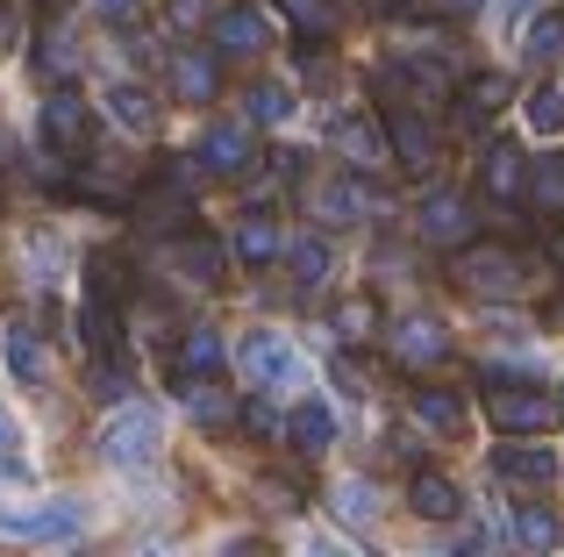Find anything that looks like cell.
<instances>
[{"mask_svg": "<svg viewBox=\"0 0 564 557\" xmlns=\"http://www.w3.org/2000/svg\"><path fill=\"white\" fill-rule=\"evenodd\" d=\"M451 278L471 301H514V293H529V258L514 243H457Z\"/></svg>", "mask_w": 564, "mask_h": 557, "instance_id": "cell-1", "label": "cell"}, {"mask_svg": "<svg viewBox=\"0 0 564 557\" xmlns=\"http://www.w3.org/2000/svg\"><path fill=\"white\" fill-rule=\"evenodd\" d=\"M486 415H494V429H508V436H543L557 422V401H551V393H536L529 379L486 372Z\"/></svg>", "mask_w": 564, "mask_h": 557, "instance_id": "cell-2", "label": "cell"}, {"mask_svg": "<svg viewBox=\"0 0 564 557\" xmlns=\"http://www.w3.org/2000/svg\"><path fill=\"white\" fill-rule=\"evenodd\" d=\"M236 364H243V379H250L258 393H293V386H307V364H301V350L286 343V329H250L243 350H236Z\"/></svg>", "mask_w": 564, "mask_h": 557, "instance_id": "cell-3", "label": "cell"}, {"mask_svg": "<svg viewBox=\"0 0 564 557\" xmlns=\"http://www.w3.org/2000/svg\"><path fill=\"white\" fill-rule=\"evenodd\" d=\"M158 450H165V415H158V407H122V415L100 429V458H108L115 472H143V465H158Z\"/></svg>", "mask_w": 564, "mask_h": 557, "instance_id": "cell-4", "label": "cell"}, {"mask_svg": "<svg viewBox=\"0 0 564 557\" xmlns=\"http://www.w3.org/2000/svg\"><path fill=\"white\" fill-rule=\"evenodd\" d=\"M200 172H215V179H243L250 165H258V143H250V122H207L200 136Z\"/></svg>", "mask_w": 564, "mask_h": 557, "instance_id": "cell-5", "label": "cell"}, {"mask_svg": "<svg viewBox=\"0 0 564 557\" xmlns=\"http://www.w3.org/2000/svg\"><path fill=\"white\" fill-rule=\"evenodd\" d=\"M79 529H86V507H79V501L0 507V536H43V544H57V536H79Z\"/></svg>", "mask_w": 564, "mask_h": 557, "instance_id": "cell-6", "label": "cell"}, {"mask_svg": "<svg viewBox=\"0 0 564 557\" xmlns=\"http://www.w3.org/2000/svg\"><path fill=\"white\" fill-rule=\"evenodd\" d=\"M264 43H272V22H264L250 0H236V8L215 14V57H221V65H229V57L243 65V57H258Z\"/></svg>", "mask_w": 564, "mask_h": 557, "instance_id": "cell-7", "label": "cell"}, {"mask_svg": "<svg viewBox=\"0 0 564 557\" xmlns=\"http://www.w3.org/2000/svg\"><path fill=\"white\" fill-rule=\"evenodd\" d=\"M414 229H422V243H443V251H457V243H471L479 215H471L465 194H429L422 215H414Z\"/></svg>", "mask_w": 564, "mask_h": 557, "instance_id": "cell-8", "label": "cell"}, {"mask_svg": "<svg viewBox=\"0 0 564 557\" xmlns=\"http://www.w3.org/2000/svg\"><path fill=\"white\" fill-rule=\"evenodd\" d=\"M386 151L400 157V165H414V172H429L436 165V129L422 122V108H386Z\"/></svg>", "mask_w": 564, "mask_h": 557, "instance_id": "cell-9", "label": "cell"}, {"mask_svg": "<svg viewBox=\"0 0 564 557\" xmlns=\"http://www.w3.org/2000/svg\"><path fill=\"white\" fill-rule=\"evenodd\" d=\"M393 358L408 364V372H422V364H443L451 358V329H443L436 315H408L393 329Z\"/></svg>", "mask_w": 564, "mask_h": 557, "instance_id": "cell-10", "label": "cell"}, {"mask_svg": "<svg viewBox=\"0 0 564 557\" xmlns=\"http://www.w3.org/2000/svg\"><path fill=\"white\" fill-rule=\"evenodd\" d=\"M494 472L508 479V487L543 493V487H557V450L551 444H508V450H494Z\"/></svg>", "mask_w": 564, "mask_h": 557, "instance_id": "cell-11", "label": "cell"}, {"mask_svg": "<svg viewBox=\"0 0 564 557\" xmlns=\"http://www.w3.org/2000/svg\"><path fill=\"white\" fill-rule=\"evenodd\" d=\"M165 265L186 278V286H221V265H229V251H221L215 237H180L165 251Z\"/></svg>", "mask_w": 564, "mask_h": 557, "instance_id": "cell-12", "label": "cell"}, {"mask_svg": "<svg viewBox=\"0 0 564 557\" xmlns=\"http://www.w3.org/2000/svg\"><path fill=\"white\" fill-rule=\"evenodd\" d=\"M43 143H51V151H79L86 143V100L72 94V86H57V94L43 100Z\"/></svg>", "mask_w": 564, "mask_h": 557, "instance_id": "cell-13", "label": "cell"}, {"mask_svg": "<svg viewBox=\"0 0 564 557\" xmlns=\"http://www.w3.org/2000/svg\"><path fill=\"white\" fill-rule=\"evenodd\" d=\"M0 350H8V372L22 379V386H43V379H51V350H43V336L29 329V321H8V329H0Z\"/></svg>", "mask_w": 564, "mask_h": 557, "instance_id": "cell-14", "label": "cell"}, {"mask_svg": "<svg viewBox=\"0 0 564 557\" xmlns=\"http://www.w3.org/2000/svg\"><path fill=\"white\" fill-rule=\"evenodd\" d=\"M522 200L536 208V222H564V157L557 151L522 172Z\"/></svg>", "mask_w": 564, "mask_h": 557, "instance_id": "cell-15", "label": "cell"}, {"mask_svg": "<svg viewBox=\"0 0 564 557\" xmlns=\"http://www.w3.org/2000/svg\"><path fill=\"white\" fill-rule=\"evenodd\" d=\"M522 172H529L522 143H514V136H500L494 151L479 157V186H486V200H514V194H522Z\"/></svg>", "mask_w": 564, "mask_h": 557, "instance_id": "cell-16", "label": "cell"}, {"mask_svg": "<svg viewBox=\"0 0 564 557\" xmlns=\"http://www.w3.org/2000/svg\"><path fill=\"white\" fill-rule=\"evenodd\" d=\"M336 151H344V165H350V172H379L386 157H393V151H386V129H379V122H365V114L336 122Z\"/></svg>", "mask_w": 564, "mask_h": 557, "instance_id": "cell-17", "label": "cell"}, {"mask_svg": "<svg viewBox=\"0 0 564 557\" xmlns=\"http://www.w3.org/2000/svg\"><path fill=\"white\" fill-rule=\"evenodd\" d=\"M408 507L422 522H457V515H465V493H457L443 472H414L408 479Z\"/></svg>", "mask_w": 564, "mask_h": 557, "instance_id": "cell-18", "label": "cell"}, {"mask_svg": "<svg viewBox=\"0 0 564 557\" xmlns=\"http://www.w3.org/2000/svg\"><path fill=\"white\" fill-rule=\"evenodd\" d=\"M172 364H180V372H221V364H229V343H221L215 321H186V329H180V350H172Z\"/></svg>", "mask_w": 564, "mask_h": 557, "instance_id": "cell-19", "label": "cell"}, {"mask_svg": "<svg viewBox=\"0 0 564 557\" xmlns=\"http://www.w3.org/2000/svg\"><path fill=\"white\" fill-rule=\"evenodd\" d=\"M279 251H286V243H279L272 208H243V222H236V258H243V265L258 272V265H272Z\"/></svg>", "mask_w": 564, "mask_h": 557, "instance_id": "cell-20", "label": "cell"}, {"mask_svg": "<svg viewBox=\"0 0 564 557\" xmlns=\"http://www.w3.org/2000/svg\"><path fill=\"white\" fill-rule=\"evenodd\" d=\"M279 429L293 436V450H301V458H322V450L336 444V415H329L322 401H301V407H293L286 422H279Z\"/></svg>", "mask_w": 564, "mask_h": 557, "instance_id": "cell-21", "label": "cell"}, {"mask_svg": "<svg viewBox=\"0 0 564 557\" xmlns=\"http://www.w3.org/2000/svg\"><path fill=\"white\" fill-rule=\"evenodd\" d=\"M408 415L422 422V429H436V436H457V429H465V401H457L451 386H414L408 393Z\"/></svg>", "mask_w": 564, "mask_h": 557, "instance_id": "cell-22", "label": "cell"}, {"mask_svg": "<svg viewBox=\"0 0 564 557\" xmlns=\"http://www.w3.org/2000/svg\"><path fill=\"white\" fill-rule=\"evenodd\" d=\"M307 200H315V215H322L329 229H336V222H365V215H372V194H365L358 179H329V186H315Z\"/></svg>", "mask_w": 564, "mask_h": 557, "instance_id": "cell-23", "label": "cell"}, {"mask_svg": "<svg viewBox=\"0 0 564 557\" xmlns=\"http://www.w3.org/2000/svg\"><path fill=\"white\" fill-rule=\"evenodd\" d=\"M215 51H180L172 57V94L180 100H215Z\"/></svg>", "mask_w": 564, "mask_h": 557, "instance_id": "cell-24", "label": "cell"}, {"mask_svg": "<svg viewBox=\"0 0 564 557\" xmlns=\"http://www.w3.org/2000/svg\"><path fill=\"white\" fill-rule=\"evenodd\" d=\"M500 100H508V79H500V72H479V79H465V129H479V122H494L500 114Z\"/></svg>", "mask_w": 564, "mask_h": 557, "instance_id": "cell-25", "label": "cell"}, {"mask_svg": "<svg viewBox=\"0 0 564 557\" xmlns=\"http://www.w3.org/2000/svg\"><path fill=\"white\" fill-rule=\"evenodd\" d=\"M329 507L350 522V529H372V522H379V487H372V479H344Z\"/></svg>", "mask_w": 564, "mask_h": 557, "instance_id": "cell-26", "label": "cell"}, {"mask_svg": "<svg viewBox=\"0 0 564 557\" xmlns=\"http://www.w3.org/2000/svg\"><path fill=\"white\" fill-rule=\"evenodd\" d=\"M286 114H293V86L286 79H258V86H250L243 122H264V129H272V122H286Z\"/></svg>", "mask_w": 564, "mask_h": 557, "instance_id": "cell-27", "label": "cell"}, {"mask_svg": "<svg viewBox=\"0 0 564 557\" xmlns=\"http://www.w3.org/2000/svg\"><path fill=\"white\" fill-rule=\"evenodd\" d=\"M286 265H293V286L315 293L322 278H329V243H322V237H301V243L286 251Z\"/></svg>", "mask_w": 564, "mask_h": 557, "instance_id": "cell-28", "label": "cell"}, {"mask_svg": "<svg viewBox=\"0 0 564 557\" xmlns=\"http://www.w3.org/2000/svg\"><path fill=\"white\" fill-rule=\"evenodd\" d=\"M108 114H115V122H122V129H137V136H143V129H151L158 122V108H151V94H143V86H115V94H108Z\"/></svg>", "mask_w": 564, "mask_h": 557, "instance_id": "cell-29", "label": "cell"}, {"mask_svg": "<svg viewBox=\"0 0 564 557\" xmlns=\"http://www.w3.org/2000/svg\"><path fill=\"white\" fill-rule=\"evenodd\" d=\"M522 57H529V65H557V57H564V14H543V22L529 29Z\"/></svg>", "mask_w": 564, "mask_h": 557, "instance_id": "cell-30", "label": "cell"}, {"mask_svg": "<svg viewBox=\"0 0 564 557\" xmlns=\"http://www.w3.org/2000/svg\"><path fill=\"white\" fill-rule=\"evenodd\" d=\"M514 536H522L529 550H551L564 529H557V515H551V507H514Z\"/></svg>", "mask_w": 564, "mask_h": 557, "instance_id": "cell-31", "label": "cell"}, {"mask_svg": "<svg viewBox=\"0 0 564 557\" xmlns=\"http://www.w3.org/2000/svg\"><path fill=\"white\" fill-rule=\"evenodd\" d=\"M529 129H536V136H564V94L557 86H536V94H529Z\"/></svg>", "mask_w": 564, "mask_h": 557, "instance_id": "cell-32", "label": "cell"}, {"mask_svg": "<svg viewBox=\"0 0 564 557\" xmlns=\"http://www.w3.org/2000/svg\"><path fill=\"white\" fill-rule=\"evenodd\" d=\"M36 65H43V72H72V65H79V51H72V29H43Z\"/></svg>", "mask_w": 564, "mask_h": 557, "instance_id": "cell-33", "label": "cell"}, {"mask_svg": "<svg viewBox=\"0 0 564 557\" xmlns=\"http://www.w3.org/2000/svg\"><path fill=\"white\" fill-rule=\"evenodd\" d=\"M279 8H286L293 22L307 29V36H329V22H336V8H329V0H279Z\"/></svg>", "mask_w": 564, "mask_h": 557, "instance_id": "cell-34", "label": "cell"}, {"mask_svg": "<svg viewBox=\"0 0 564 557\" xmlns=\"http://www.w3.org/2000/svg\"><path fill=\"white\" fill-rule=\"evenodd\" d=\"M372 301H344L336 307V336H344V343H358V336H372Z\"/></svg>", "mask_w": 564, "mask_h": 557, "instance_id": "cell-35", "label": "cell"}, {"mask_svg": "<svg viewBox=\"0 0 564 557\" xmlns=\"http://www.w3.org/2000/svg\"><path fill=\"white\" fill-rule=\"evenodd\" d=\"M94 393H100V401H122V393H129V364H108V358H100L94 364Z\"/></svg>", "mask_w": 564, "mask_h": 557, "instance_id": "cell-36", "label": "cell"}, {"mask_svg": "<svg viewBox=\"0 0 564 557\" xmlns=\"http://www.w3.org/2000/svg\"><path fill=\"white\" fill-rule=\"evenodd\" d=\"M336 386H344L350 401H365V393H372V372H365L358 358H336Z\"/></svg>", "mask_w": 564, "mask_h": 557, "instance_id": "cell-37", "label": "cell"}, {"mask_svg": "<svg viewBox=\"0 0 564 557\" xmlns=\"http://www.w3.org/2000/svg\"><path fill=\"white\" fill-rule=\"evenodd\" d=\"M14 43H22V14H14V8H8V0H0V57H8V51H14Z\"/></svg>", "mask_w": 564, "mask_h": 557, "instance_id": "cell-38", "label": "cell"}, {"mask_svg": "<svg viewBox=\"0 0 564 557\" xmlns=\"http://www.w3.org/2000/svg\"><path fill=\"white\" fill-rule=\"evenodd\" d=\"M243 422H250V429H258V436H279V415H272V407H264V401H250V407H243Z\"/></svg>", "mask_w": 564, "mask_h": 557, "instance_id": "cell-39", "label": "cell"}, {"mask_svg": "<svg viewBox=\"0 0 564 557\" xmlns=\"http://www.w3.org/2000/svg\"><path fill=\"white\" fill-rule=\"evenodd\" d=\"M22 479H29V465H22V458H14V450H8V444H0V487H22Z\"/></svg>", "mask_w": 564, "mask_h": 557, "instance_id": "cell-40", "label": "cell"}, {"mask_svg": "<svg viewBox=\"0 0 564 557\" xmlns=\"http://www.w3.org/2000/svg\"><path fill=\"white\" fill-rule=\"evenodd\" d=\"M94 8H100V14H108V22H129V14H137V8H143V0H94Z\"/></svg>", "mask_w": 564, "mask_h": 557, "instance_id": "cell-41", "label": "cell"}, {"mask_svg": "<svg viewBox=\"0 0 564 557\" xmlns=\"http://www.w3.org/2000/svg\"><path fill=\"white\" fill-rule=\"evenodd\" d=\"M0 444H8V450H22V422H14L8 407H0Z\"/></svg>", "mask_w": 564, "mask_h": 557, "instance_id": "cell-42", "label": "cell"}, {"mask_svg": "<svg viewBox=\"0 0 564 557\" xmlns=\"http://www.w3.org/2000/svg\"><path fill=\"white\" fill-rule=\"evenodd\" d=\"M443 8H451V14H471V8H486V0H443Z\"/></svg>", "mask_w": 564, "mask_h": 557, "instance_id": "cell-43", "label": "cell"}, {"mask_svg": "<svg viewBox=\"0 0 564 557\" xmlns=\"http://www.w3.org/2000/svg\"><path fill=\"white\" fill-rule=\"evenodd\" d=\"M522 14H529V0H508V22H522Z\"/></svg>", "mask_w": 564, "mask_h": 557, "instance_id": "cell-44", "label": "cell"}, {"mask_svg": "<svg viewBox=\"0 0 564 557\" xmlns=\"http://www.w3.org/2000/svg\"><path fill=\"white\" fill-rule=\"evenodd\" d=\"M0 165H8V129H0Z\"/></svg>", "mask_w": 564, "mask_h": 557, "instance_id": "cell-45", "label": "cell"}, {"mask_svg": "<svg viewBox=\"0 0 564 557\" xmlns=\"http://www.w3.org/2000/svg\"><path fill=\"white\" fill-rule=\"evenodd\" d=\"M557 415H564V401H557Z\"/></svg>", "mask_w": 564, "mask_h": 557, "instance_id": "cell-46", "label": "cell"}]
</instances>
